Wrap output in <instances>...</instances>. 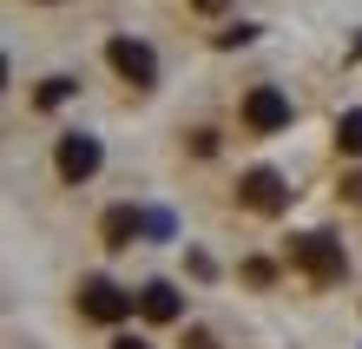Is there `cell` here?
Masks as SVG:
<instances>
[{
    "label": "cell",
    "instance_id": "obj_1",
    "mask_svg": "<svg viewBox=\"0 0 362 349\" xmlns=\"http://www.w3.org/2000/svg\"><path fill=\"white\" fill-rule=\"evenodd\" d=\"M290 264L303 270L310 283H343L349 277V257H343V244H336V237H323V231H310V237H290Z\"/></svg>",
    "mask_w": 362,
    "mask_h": 349
},
{
    "label": "cell",
    "instance_id": "obj_2",
    "mask_svg": "<svg viewBox=\"0 0 362 349\" xmlns=\"http://www.w3.org/2000/svg\"><path fill=\"white\" fill-rule=\"evenodd\" d=\"M132 303L139 297H125L112 277H86V283H79V316H93V323H125Z\"/></svg>",
    "mask_w": 362,
    "mask_h": 349
},
{
    "label": "cell",
    "instance_id": "obj_3",
    "mask_svg": "<svg viewBox=\"0 0 362 349\" xmlns=\"http://www.w3.org/2000/svg\"><path fill=\"white\" fill-rule=\"evenodd\" d=\"M238 205H244V211H264V217H276V211L290 205V185L276 178L270 165H257V171H244V178H238Z\"/></svg>",
    "mask_w": 362,
    "mask_h": 349
},
{
    "label": "cell",
    "instance_id": "obj_4",
    "mask_svg": "<svg viewBox=\"0 0 362 349\" xmlns=\"http://www.w3.org/2000/svg\"><path fill=\"white\" fill-rule=\"evenodd\" d=\"M53 165H59V178H66V185H86L93 171H99V139L93 132H66L59 151H53Z\"/></svg>",
    "mask_w": 362,
    "mask_h": 349
},
{
    "label": "cell",
    "instance_id": "obj_5",
    "mask_svg": "<svg viewBox=\"0 0 362 349\" xmlns=\"http://www.w3.org/2000/svg\"><path fill=\"white\" fill-rule=\"evenodd\" d=\"M244 125L250 132H284L290 125V93L284 86H257V93L244 99Z\"/></svg>",
    "mask_w": 362,
    "mask_h": 349
},
{
    "label": "cell",
    "instance_id": "obj_6",
    "mask_svg": "<svg viewBox=\"0 0 362 349\" xmlns=\"http://www.w3.org/2000/svg\"><path fill=\"white\" fill-rule=\"evenodd\" d=\"M105 59H112V73H119L125 86H152V79H158V59H152V47H145V40H112V47H105Z\"/></svg>",
    "mask_w": 362,
    "mask_h": 349
},
{
    "label": "cell",
    "instance_id": "obj_7",
    "mask_svg": "<svg viewBox=\"0 0 362 349\" xmlns=\"http://www.w3.org/2000/svg\"><path fill=\"white\" fill-rule=\"evenodd\" d=\"M145 231V217L132 211V205H112L105 211V224H99V237H105V251H132V237Z\"/></svg>",
    "mask_w": 362,
    "mask_h": 349
},
{
    "label": "cell",
    "instance_id": "obj_8",
    "mask_svg": "<svg viewBox=\"0 0 362 349\" xmlns=\"http://www.w3.org/2000/svg\"><path fill=\"white\" fill-rule=\"evenodd\" d=\"M139 310L152 316V323H178L185 316V297L172 290V283H145V290H139Z\"/></svg>",
    "mask_w": 362,
    "mask_h": 349
},
{
    "label": "cell",
    "instance_id": "obj_9",
    "mask_svg": "<svg viewBox=\"0 0 362 349\" xmlns=\"http://www.w3.org/2000/svg\"><path fill=\"white\" fill-rule=\"evenodd\" d=\"M336 151H349V159H362V105H349V113L336 119Z\"/></svg>",
    "mask_w": 362,
    "mask_h": 349
},
{
    "label": "cell",
    "instance_id": "obj_10",
    "mask_svg": "<svg viewBox=\"0 0 362 349\" xmlns=\"http://www.w3.org/2000/svg\"><path fill=\"white\" fill-rule=\"evenodd\" d=\"M66 99H73V79H47V86L33 93V105H40V113H53V105H66Z\"/></svg>",
    "mask_w": 362,
    "mask_h": 349
},
{
    "label": "cell",
    "instance_id": "obj_11",
    "mask_svg": "<svg viewBox=\"0 0 362 349\" xmlns=\"http://www.w3.org/2000/svg\"><path fill=\"white\" fill-rule=\"evenodd\" d=\"M257 40V27H230V33H218V47H250Z\"/></svg>",
    "mask_w": 362,
    "mask_h": 349
},
{
    "label": "cell",
    "instance_id": "obj_12",
    "mask_svg": "<svg viewBox=\"0 0 362 349\" xmlns=\"http://www.w3.org/2000/svg\"><path fill=\"white\" fill-rule=\"evenodd\" d=\"M270 277H276V270L264 264V257H250V264H244V283H270Z\"/></svg>",
    "mask_w": 362,
    "mask_h": 349
},
{
    "label": "cell",
    "instance_id": "obj_13",
    "mask_svg": "<svg viewBox=\"0 0 362 349\" xmlns=\"http://www.w3.org/2000/svg\"><path fill=\"white\" fill-rule=\"evenodd\" d=\"M185 349H218V336H211V330H191V336H185Z\"/></svg>",
    "mask_w": 362,
    "mask_h": 349
},
{
    "label": "cell",
    "instance_id": "obj_14",
    "mask_svg": "<svg viewBox=\"0 0 362 349\" xmlns=\"http://www.w3.org/2000/svg\"><path fill=\"white\" fill-rule=\"evenodd\" d=\"M343 198H349V205H362V171H356V178H343Z\"/></svg>",
    "mask_w": 362,
    "mask_h": 349
},
{
    "label": "cell",
    "instance_id": "obj_15",
    "mask_svg": "<svg viewBox=\"0 0 362 349\" xmlns=\"http://www.w3.org/2000/svg\"><path fill=\"white\" fill-rule=\"evenodd\" d=\"M112 349H152L145 336H112Z\"/></svg>",
    "mask_w": 362,
    "mask_h": 349
},
{
    "label": "cell",
    "instance_id": "obj_16",
    "mask_svg": "<svg viewBox=\"0 0 362 349\" xmlns=\"http://www.w3.org/2000/svg\"><path fill=\"white\" fill-rule=\"evenodd\" d=\"M191 7H198V13H224L230 0H191Z\"/></svg>",
    "mask_w": 362,
    "mask_h": 349
}]
</instances>
